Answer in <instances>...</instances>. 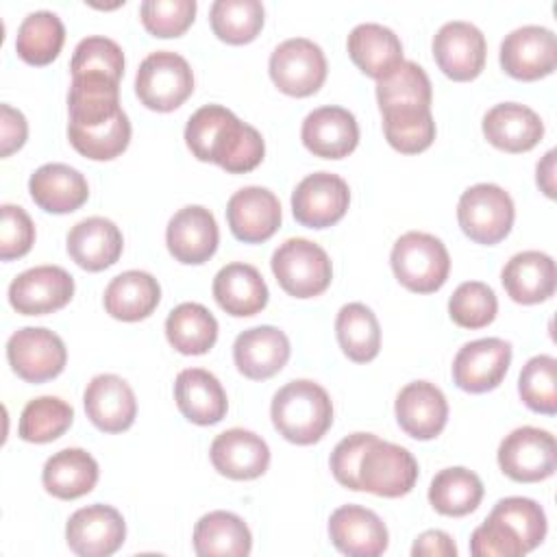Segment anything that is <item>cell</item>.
Returning <instances> with one entry per match:
<instances>
[{
  "instance_id": "c3c4849f",
  "label": "cell",
  "mask_w": 557,
  "mask_h": 557,
  "mask_svg": "<svg viewBox=\"0 0 557 557\" xmlns=\"http://www.w3.org/2000/svg\"><path fill=\"white\" fill-rule=\"evenodd\" d=\"M70 72L72 76L102 74L113 81H120L124 74V52L109 37H102V35L85 37L74 48Z\"/></svg>"
},
{
  "instance_id": "9a60e30c",
  "label": "cell",
  "mask_w": 557,
  "mask_h": 557,
  "mask_svg": "<svg viewBox=\"0 0 557 557\" xmlns=\"http://www.w3.org/2000/svg\"><path fill=\"white\" fill-rule=\"evenodd\" d=\"M511 363V344L500 337H481L463 344L453 359V381L459 389L483 394L498 387Z\"/></svg>"
},
{
  "instance_id": "83f0119b",
  "label": "cell",
  "mask_w": 557,
  "mask_h": 557,
  "mask_svg": "<svg viewBox=\"0 0 557 557\" xmlns=\"http://www.w3.org/2000/svg\"><path fill=\"white\" fill-rule=\"evenodd\" d=\"M500 281L513 302L535 305L544 302L555 294L557 270L550 255L540 250H522L513 255L503 272Z\"/></svg>"
},
{
  "instance_id": "484cf974",
  "label": "cell",
  "mask_w": 557,
  "mask_h": 557,
  "mask_svg": "<svg viewBox=\"0 0 557 557\" xmlns=\"http://www.w3.org/2000/svg\"><path fill=\"white\" fill-rule=\"evenodd\" d=\"M174 400L178 411L200 426L218 424L228 409L222 383L205 368H185L176 374Z\"/></svg>"
},
{
  "instance_id": "277c9868",
  "label": "cell",
  "mask_w": 557,
  "mask_h": 557,
  "mask_svg": "<svg viewBox=\"0 0 557 557\" xmlns=\"http://www.w3.org/2000/svg\"><path fill=\"white\" fill-rule=\"evenodd\" d=\"M194 91V72L185 57L172 50L150 52L137 70L135 94L152 111H174Z\"/></svg>"
},
{
  "instance_id": "e0dca14e",
  "label": "cell",
  "mask_w": 557,
  "mask_h": 557,
  "mask_svg": "<svg viewBox=\"0 0 557 557\" xmlns=\"http://www.w3.org/2000/svg\"><path fill=\"white\" fill-rule=\"evenodd\" d=\"M220 242V231L213 213L202 205H187L178 209L165 228V244L170 255L187 265L209 261Z\"/></svg>"
},
{
  "instance_id": "9c48e42d",
  "label": "cell",
  "mask_w": 557,
  "mask_h": 557,
  "mask_svg": "<svg viewBox=\"0 0 557 557\" xmlns=\"http://www.w3.org/2000/svg\"><path fill=\"white\" fill-rule=\"evenodd\" d=\"M500 470L518 483H535L553 476L557 444L553 433L537 426H518L498 446Z\"/></svg>"
},
{
  "instance_id": "cb8c5ba5",
  "label": "cell",
  "mask_w": 557,
  "mask_h": 557,
  "mask_svg": "<svg viewBox=\"0 0 557 557\" xmlns=\"http://www.w3.org/2000/svg\"><path fill=\"white\" fill-rule=\"evenodd\" d=\"M209 457L222 476L235 481L257 479L270 466V448L265 440L248 429H228L215 435Z\"/></svg>"
},
{
  "instance_id": "30bf717a",
  "label": "cell",
  "mask_w": 557,
  "mask_h": 557,
  "mask_svg": "<svg viewBox=\"0 0 557 557\" xmlns=\"http://www.w3.org/2000/svg\"><path fill=\"white\" fill-rule=\"evenodd\" d=\"M7 359L20 379L28 383H44L63 372L67 350L54 331L44 326H24L9 337Z\"/></svg>"
},
{
  "instance_id": "7402d4cb",
  "label": "cell",
  "mask_w": 557,
  "mask_h": 557,
  "mask_svg": "<svg viewBox=\"0 0 557 557\" xmlns=\"http://www.w3.org/2000/svg\"><path fill=\"white\" fill-rule=\"evenodd\" d=\"M302 144L322 159H344L359 144V124L344 107H318L302 120Z\"/></svg>"
},
{
  "instance_id": "11a10c76",
  "label": "cell",
  "mask_w": 557,
  "mask_h": 557,
  "mask_svg": "<svg viewBox=\"0 0 557 557\" xmlns=\"http://www.w3.org/2000/svg\"><path fill=\"white\" fill-rule=\"evenodd\" d=\"M411 555L413 557H455L457 546L446 531L431 529L416 537L411 546Z\"/></svg>"
},
{
  "instance_id": "f5cc1de1",
  "label": "cell",
  "mask_w": 557,
  "mask_h": 557,
  "mask_svg": "<svg viewBox=\"0 0 557 557\" xmlns=\"http://www.w3.org/2000/svg\"><path fill=\"white\" fill-rule=\"evenodd\" d=\"M374 437H376L374 433L359 431V433H350L342 442H337V446L331 453V472L339 485H344L352 492H361L359 476H357L359 459Z\"/></svg>"
},
{
  "instance_id": "8d00e7d4",
  "label": "cell",
  "mask_w": 557,
  "mask_h": 557,
  "mask_svg": "<svg viewBox=\"0 0 557 557\" xmlns=\"http://www.w3.org/2000/svg\"><path fill=\"white\" fill-rule=\"evenodd\" d=\"M65 41V26L61 17L52 11H33L17 26L15 52L22 61L30 65L52 63Z\"/></svg>"
},
{
  "instance_id": "52a82bcc",
  "label": "cell",
  "mask_w": 557,
  "mask_h": 557,
  "mask_svg": "<svg viewBox=\"0 0 557 557\" xmlns=\"http://www.w3.org/2000/svg\"><path fill=\"white\" fill-rule=\"evenodd\" d=\"M357 476L363 492L398 498L413 490L418 481V461L405 446L374 437L359 459Z\"/></svg>"
},
{
  "instance_id": "f546056e",
  "label": "cell",
  "mask_w": 557,
  "mask_h": 557,
  "mask_svg": "<svg viewBox=\"0 0 557 557\" xmlns=\"http://www.w3.org/2000/svg\"><path fill=\"white\" fill-rule=\"evenodd\" d=\"M346 48L352 63L374 81L389 76L405 61L398 35L376 22L357 24L348 35Z\"/></svg>"
},
{
  "instance_id": "ee69618b",
  "label": "cell",
  "mask_w": 557,
  "mask_h": 557,
  "mask_svg": "<svg viewBox=\"0 0 557 557\" xmlns=\"http://www.w3.org/2000/svg\"><path fill=\"white\" fill-rule=\"evenodd\" d=\"M263 17L265 11L259 0H215L209 9L213 33L233 46L252 41L263 28Z\"/></svg>"
},
{
  "instance_id": "ac0fdd59",
  "label": "cell",
  "mask_w": 557,
  "mask_h": 557,
  "mask_svg": "<svg viewBox=\"0 0 557 557\" xmlns=\"http://www.w3.org/2000/svg\"><path fill=\"white\" fill-rule=\"evenodd\" d=\"M226 220L239 242L261 244L281 226V202L268 187L248 185L228 198Z\"/></svg>"
},
{
  "instance_id": "d4e9b609",
  "label": "cell",
  "mask_w": 557,
  "mask_h": 557,
  "mask_svg": "<svg viewBox=\"0 0 557 557\" xmlns=\"http://www.w3.org/2000/svg\"><path fill=\"white\" fill-rule=\"evenodd\" d=\"M485 139L505 152H527L544 135L542 117L527 104L500 102L483 115Z\"/></svg>"
},
{
  "instance_id": "5bb4252c",
  "label": "cell",
  "mask_w": 557,
  "mask_h": 557,
  "mask_svg": "<svg viewBox=\"0 0 557 557\" xmlns=\"http://www.w3.org/2000/svg\"><path fill=\"white\" fill-rule=\"evenodd\" d=\"M126 537L122 513L102 503L76 509L65 524V540L72 553L81 557H109Z\"/></svg>"
},
{
  "instance_id": "4fadbf2b",
  "label": "cell",
  "mask_w": 557,
  "mask_h": 557,
  "mask_svg": "<svg viewBox=\"0 0 557 557\" xmlns=\"http://www.w3.org/2000/svg\"><path fill=\"white\" fill-rule=\"evenodd\" d=\"M74 296V276L61 265H35L9 285V302L22 315H44L63 309Z\"/></svg>"
},
{
  "instance_id": "4316f807",
  "label": "cell",
  "mask_w": 557,
  "mask_h": 557,
  "mask_svg": "<svg viewBox=\"0 0 557 557\" xmlns=\"http://www.w3.org/2000/svg\"><path fill=\"white\" fill-rule=\"evenodd\" d=\"M122 248V233L109 218H85L67 233V255L76 265L89 272H100L113 265L120 259Z\"/></svg>"
},
{
  "instance_id": "7bdbcfd3",
  "label": "cell",
  "mask_w": 557,
  "mask_h": 557,
  "mask_svg": "<svg viewBox=\"0 0 557 557\" xmlns=\"http://www.w3.org/2000/svg\"><path fill=\"white\" fill-rule=\"evenodd\" d=\"M383 113V133L387 144L403 154H418L435 139V122L431 107L392 109Z\"/></svg>"
},
{
  "instance_id": "f6af8a7d",
  "label": "cell",
  "mask_w": 557,
  "mask_h": 557,
  "mask_svg": "<svg viewBox=\"0 0 557 557\" xmlns=\"http://www.w3.org/2000/svg\"><path fill=\"white\" fill-rule=\"evenodd\" d=\"M522 403L537 413H557V359L550 355L531 357L518 376Z\"/></svg>"
},
{
  "instance_id": "e575fe53",
  "label": "cell",
  "mask_w": 557,
  "mask_h": 557,
  "mask_svg": "<svg viewBox=\"0 0 557 557\" xmlns=\"http://www.w3.org/2000/svg\"><path fill=\"white\" fill-rule=\"evenodd\" d=\"M252 548L248 524L231 511H209L194 527L198 557H246Z\"/></svg>"
},
{
  "instance_id": "8fae6325",
  "label": "cell",
  "mask_w": 557,
  "mask_h": 557,
  "mask_svg": "<svg viewBox=\"0 0 557 557\" xmlns=\"http://www.w3.org/2000/svg\"><path fill=\"white\" fill-rule=\"evenodd\" d=\"M500 67L518 81H537L557 67V37L550 28L527 24L505 35L500 44Z\"/></svg>"
},
{
  "instance_id": "836d02e7",
  "label": "cell",
  "mask_w": 557,
  "mask_h": 557,
  "mask_svg": "<svg viewBox=\"0 0 557 557\" xmlns=\"http://www.w3.org/2000/svg\"><path fill=\"white\" fill-rule=\"evenodd\" d=\"M98 474V461L87 450L63 448L44 463L41 483L54 498L74 500L96 487Z\"/></svg>"
},
{
  "instance_id": "f1b7e54d",
  "label": "cell",
  "mask_w": 557,
  "mask_h": 557,
  "mask_svg": "<svg viewBox=\"0 0 557 557\" xmlns=\"http://www.w3.org/2000/svg\"><path fill=\"white\" fill-rule=\"evenodd\" d=\"M28 191L35 205L48 213H72L89 198L85 176L67 163H46L28 178Z\"/></svg>"
},
{
  "instance_id": "7a4b0ae2",
  "label": "cell",
  "mask_w": 557,
  "mask_h": 557,
  "mask_svg": "<svg viewBox=\"0 0 557 557\" xmlns=\"http://www.w3.org/2000/svg\"><path fill=\"white\" fill-rule=\"evenodd\" d=\"M274 429L292 444L309 446L320 442L333 424L329 392L309 379L285 383L270 405Z\"/></svg>"
},
{
  "instance_id": "44dd1931",
  "label": "cell",
  "mask_w": 557,
  "mask_h": 557,
  "mask_svg": "<svg viewBox=\"0 0 557 557\" xmlns=\"http://www.w3.org/2000/svg\"><path fill=\"white\" fill-rule=\"evenodd\" d=\"M400 429L413 440L437 437L448 420V403L444 392L429 381L407 383L394 403Z\"/></svg>"
},
{
  "instance_id": "74e56055",
  "label": "cell",
  "mask_w": 557,
  "mask_h": 557,
  "mask_svg": "<svg viewBox=\"0 0 557 557\" xmlns=\"http://www.w3.org/2000/svg\"><path fill=\"white\" fill-rule=\"evenodd\" d=\"M483 498L481 479L461 466L440 470L429 487V503L442 516L461 518L472 513Z\"/></svg>"
},
{
  "instance_id": "db71d44e",
  "label": "cell",
  "mask_w": 557,
  "mask_h": 557,
  "mask_svg": "<svg viewBox=\"0 0 557 557\" xmlns=\"http://www.w3.org/2000/svg\"><path fill=\"white\" fill-rule=\"evenodd\" d=\"M28 137V124L22 111L13 109L11 104H0V154L9 157L11 152L20 150Z\"/></svg>"
},
{
  "instance_id": "f907efd6",
  "label": "cell",
  "mask_w": 557,
  "mask_h": 557,
  "mask_svg": "<svg viewBox=\"0 0 557 557\" xmlns=\"http://www.w3.org/2000/svg\"><path fill=\"white\" fill-rule=\"evenodd\" d=\"M470 553L474 557H520L527 550L520 537L505 522L487 516L483 524L472 531Z\"/></svg>"
},
{
  "instance_id": "f35d334b",
  "label": "cell",
  "mask_w": 557,
  "mask_h": 557,
  "mask_svg": "<svg viewBox=\"0 0 557 557\" xmlns=\"http://www.w3.org/2000/svg\"><path fill=\"white\" fill-rule=\"evenodd\" d=\"M335 333L344 355L350 361H372L381 350V326L370 307L363 302H348L337 311Z\"/></svg>"
},
{
  "instance_id": "6da1fadb",
  "label": "cell",
  "mask_w": 557,
  "mask_h": 557,
  "mask_svg": "<svg viewBox=\"0 0 557 557\" xmlns=\"http://www.w3.org/2000/svg\"><path fill=\"white\" fill-rule=\"evenodd\" d=\"M185 144L198 161L218 163L231 174L255 170L265 154L261 133L222 104H205L189 115Z\"/></svg>"
},
{
  "instance_id": "ffe728a7",
  "label": "cell",
  "mask_w": 557,
  "mask_h": 557,
  "mask_svg": "<svg viewBox=\"0 0 557 557\" xmlns=\"http://www.w3.org/2000/svg\"><path fill=\"white\" fill-rule=\"evenodd\" d=\"M85 413L104 433L126 431L137 416L133 387L117 374H96L83 394Z\"/></svg>"
},
{
  "instance_id": "b9f144b4",
  "label": "cell",
  "mask_w": 557,
  "mask_h": 557,
  "mask_svg": "<svg viewBox=\"0 0 557 557\" xmlns=\"http://www.w3.org/2000/svg\"><path fill=\"white\" fill-rule=\"evenodd\" d=\"M70 144L76 152L94 161H109L122 154L131 141V122L124 111L94 126H67Z\"/></svg>"
},
{
  "instance_id": "816d5d0a",
  "label": "cell",
  "mask_w": 557,
  "mask_h": 557,
  "mask_svg": "<svg viewBox=\"0 0 557 557\" xmlns=\"http://www.w3.org/2000/svg\"><path fill=\"white\" fill-rule=\"evenodd\" d=\"M2 226H0V257L11 261L24 257L35 242V224L30 215L17 205H2Z\"/></svg>"
},
{
  "instance_id": "d6986e66",
  "label": "cell",
  "mask_w": 557,
  "mask_h": 557,
  "mask_svg": "<svg viewBox=\"0 0 557 557\" xmlns=\"http://www.w3.org/2000/svg\"><path fill=\"white\" fill-rule=\"evenodd\" d=\"M329 535L333 546L348 557H376L389 542L385 522L361 505L337 507L329 518Z\"/></svg>"
},
{
  "instance_id": "4dcf8cb0",
  "label": "cell",
  "mask_w": 557,
  "mask_h": 557,
  "mask_svg": "<svg viewBox=\"0 0 557 557\" xmlns=\"http://www.w3.org/2000/svg\"><path fill=\"white\" fill-rule=\"evenodd\" d=\"M268 285L261 272L244 261L226 263L213 278L215 302L235 318L257 315L268 305Z\"/></svg>"
},
{
  "instance_id": "d590c367",
  "label": "cell",
  "mask_w": 557,
  "mask_h": 557,
  "mask_svg": "<svg viewBox=\"0 0 557 557\" xmlns=\"http://www.w3.org/2000/svg\"><path fill=\"white\" fill-rule=\"evenodd\" d=\"M165 337L181 355H205L218 339V320L200 302H181L165 318Z\"/></svg>"
},
{
  "instance_id": "2e32d148",
  "label": "cell",
  "mask_w": 557,
  "mask_h": 557,
  "mask_svg": "<svg viewBox=\"0 0 557 557\" xmlns=\"http://www.w3.org/2000/svg\"><path fill=\"white\" fill-rule=\"evenodd\" d=\"M485 35L470 22H446L433 37L435 63L453 81L476 78L485 65Z\"/></svg>"
},
{
  "instance_id": "1f68e13d",
  "label": "cell",
  "mask_w": 557,
  "mask_h": 557,
  "mask_svg": "<svg viewBox=\"0 0 557 557\" xmlns=\"http://www.w3.org/2000/svg\"><path fill=\"white\" fill-rule=\"evenodd\" d=\"M161 300L159 281L144 270H126L109 281L104 287V309L111 318L122 322H137L148 318Z\"/></svg>"
},
{
  "instance_id": "7dc6e473",
  "label": "cell",
  "mask_w": 557,
  "mask_h": 557,
  "mask_svg": "<svg viewBox=\"0 0 557 557\" xmlns=\"http://www.w3.org/2000/svg\"><path fill=\"white\" fill-rule=\"evenodd\" d=\"M490 516L505 522L520 537L527 553L537 548L546 537V513L533 498H524V496L500 498L490 511Z\"/></svg>"
},
{
  "instance_id": "7c38bea8",
  "label": "cell",
  "mask_w": 557,
  "mask_h": 557,
  "mask_svg": "<svg viewBox=\"0 0 557 557\" xmlns=\"http://www.w3.org/2000/svg\"><path fill=\"white\" fill-rule=\"evenodd\" d=\"M350 205L348 183L333 172H313L292 191V213L309 228H326L344 218Z\"/></svg>"
},
{
  "instance_id": "60d3db41",
  "label": "cell",
  "mask_w": 557,
  "mask_h": 557,
  "mask_svg": "<svg viewBox=\"0 0 557 557\" xmlns=\"http://www.w3.org/2000/svg\"><path fill=\"white\" fill-rule=\"evenodd\" d=\"M74 420V409L59 396H39L24 405L20 413L17 435L24 442L48 444L61 437Z\"/></svg>"
},
{
  "instance_id": "8992f818",
  "label": "cell",
  "mask_w": 557,
  "mask_h": 557,
  "mask_svg": "<svg viewBox=\"0 0 557 557\" xmlns=\"http://www.w3.org/2000/svg\"><path fill=\"white\" fill-rule=\"evenodd\" d=\"M513 200L500 185L476 183L459 196V226L476 244L494 246L505 239L513 226Z\"/></svg>"
},
{
  "instance_id": "9f6ffc18",
  "label": "cell",
  "mask_w": 557,
  "mask_h": 557,
  "mask_svg": "<svg viewBox=\"0 0 557 557\" xmlns=\"http://www.w3.org/2000/svg\"><path fill=\"white\" fill-rule=\"evenodd\" d=\"M537 185L548 198H555V150H548L537 163Z\"/></svg>"
},
{
  "instance_id": "ab89813d",
  "label": "cell",
  "mask_w": 557,
  "mask_h": 557,
  "mask_svg": "<svg viewBox=\"0 0 557 557\" xmlns=\"http://www.w3.org/2000/svg\"><path fill=\"white\" fill-rule=\"evenodd\" d=\"M376 102L381 111L431 107V81L424 67L403 61L389 76L376 81Z\"/></svg>"
},
{
  "instance_id": "5b68a950",
  "label": "cell",
  "mask_w": 557,
  "mask_h": 557,
  "mask_svg": "<svg viewBox=\"0 0 557 557\" xmlns=\"http://www.w3.org/2000/svg\"><path fill=\"white\" fill-rule=\"evenodd\" d=\"M270 265L278 285L294 298L318 296L333 278V265L326 250L305 237L285 239L274 250Z\"/></svg>"
},
{
  "instance_id": "603a6c76",
  "label": "cell",
  "mask_w": 557,
  "mask_h": 557,
  "mask_svg": "<svg viewBox=\"0 0 557 557\" xmlns=\"http://www.w3.org/2000/svg\"><path fill=\"white\" fill-rule=\"evenodd\" d=\"M287 335L272 326L261 324L242 331L233 344V359L237 370L252 381H263L283 370L289 359Z\"/></svg>"
},
{
  "instance_id": "681fc988",
  "label": "cell",
  "mask_w": 557,
  "mask_h": 557,
  "mask_svg": "<svg viewBox=\"0 0 557 557\" xmlns=\"http://www.w3.org/2000/svg\"><path fill=\"white\" fill-rule=\"evenodd\" d=\"M196 9V0H144L139 15L150 35L178 37L191 26Z\"/></svg>"
},
{
  "instance_id": "ba28073f",
  "label": "cell",
  "mask_w": 557,
  "mask_h": 557,
  "mask_svg": "<svg viewBox=\"0 0 557 557\" xmlns=\"http://www.w3.org/2000/svg\"><path fill=\"white\" fill-rule=\"evenodd\" d=\"M270 78L287 96L305 98L315 94L326 81V57L307 37L281 41L270 54Z\"/></svg>"
},
{
  "instance_id": "d6a6232c",
  "label": "cell",
  "mask_w": 557,
  "mask_h": 557,
  "mask_svg": "<svg viewBox=\"0 0 557 557\" xmlns=\"http://www.w3.org/2000/svg\"><path fill=\"white\" fill-rule=\"evenodd\" d=\"M67 126H94L111 120L122 111L120 107V81L102 74L72 76L67 94Z\"/></svg>"
},
{
  "instance_id": "bcb514c9",
  "label": "cell",
  "mask_w": 557,
  "mask_h": 557,
  "mask_svg": "<svg viewBox=\"0 0 557 557\" xmlns=\"http://www.w3.org/2000/svg\"><path fill=\"white\" fill-rule=\"evenodd\" d=\"M496 294L483 281H466L448 298L450 320L461 329H483L496 318Z\"/></svg>"
},
{
  "instance_id": "3957f363",
  "label": "cell",
  "mask_w": 557,
  "mask_h": 557,
  "mask_svg": "<svg viewBox=\"0 0 557 557\" xmlns=\"http://www.w3.org/2000/svg\"><path fill=\"white\" fill-rule=\"evenodd\" d=\"M389 263L398 283L416 294L437 292L450 272V257L444 242L422 231L400 235L392 246Z\"/></svg>"
}]
</instances>
